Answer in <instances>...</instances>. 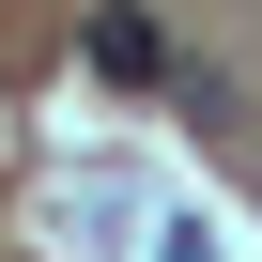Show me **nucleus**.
<instances>
[{
	"label": "nucleus",
	"mask_w": 262,
	"mask_h": 262,
	"mask_svg": "<svg viewBox=\"0 0 262 262\" xmlns=\"http://www.w3.org/2000/svg\"><path fill=\"white\" fill-rule=\"evenodd\" d=\"M155 247H170V262H216V231H201V216H170V231H155Z\"/></svg>",
	"instance_id": "f03ea898"
},
{
	"label": "nucleus",
	"mask_w": 262,
	"mask_h": 262,
	"mask_svg": "<svg viewBox=\"0 0 262 262\" xmlns=\"http://www.w3.org/2000/svg\"><path fill=\"white\" fill-rule=\"evenodd\" d=\"M93 77H108V93H185L170 16H139V0H93Z\"/></svg>",
	"instance_id": "f257e3e1"
}]
</instances>
